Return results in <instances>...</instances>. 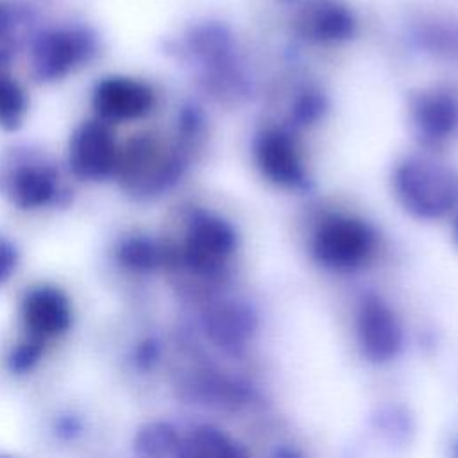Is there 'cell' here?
<instances>
[{
	"instance_id": "cell-7",
	"label": "cell",
	"mask_w": 458,
	"mask_h": 458,
	"mask_svg": "<svg viewBox=\"0 0 458 458\" xmlns=\"http://www.w3.org/2000/svg\"><path fill=\"white\" fill-rule=\"evenodd\" d=\"M234 247V236L218 218H199L190 227L182 258L186 265L197 272L208 274L216 270Z\"/></svg>"
},
{
	"instance_id": "cell-16",
	"label": "cell",
	"mask_w": 458,
	"mask_h": 458,
	"mask_svg": "<svg viewBox=\"0 0 458 458\" xmlns=\"http://www.w3.org/2000/svg\"><path fill=\"white\" fill-rule=\"evenodd\" d=\"M118 259L132 270H152L161 263L163 254L147 238H129L118 247Z\"/></svg>"
},
{
	"instance_id": "cell-4",
	"label": "cell",
	"mask_w": 458,
	"mask_h": 458,
	"mask_svg": "<svg viewBox=\"0 0 458 458\" xmlns=\"http://www.w3.org/2000/svg\"><path fill=\"white\" fill-rule=\"evenodd\" d=\"M358 340L363 354L376 363L397 356L403 344L401 326L379 297L363 299L358 311Z\"/></svg>"
},
{
	"instance_id": "cell-1",
	"label": "cell",
	"mask_w": 458,
	"mask_h": 458,
	"mask_svg": "<svg viewBox=\"0 0 458 458\" xmlns=\"http://www.w3.org/2000/svg\"><path fill=\"white\" fill-rule=\"evenodd\" d=\"M397 184L406 206L422 216H438L454 202L456 195L454 177L447 170L420 161L406 163L397 175Z\"/></svg>"
},
{
	"instance_id": "cell-18",
	"label": "cell",
	"mask_w": 458,
	"mask_h": 458,
	"mask_svg": "<svg viewBox=\"0 0 458 458\" xmlns=\"http://www.w3.org/2000/svg\"><path fill=\"white\" fill-rule=\"evenodd\" d=\"M16 267V250L14 247L0 238V283H4Z\"/></svg>"
},
{
	"instance_id": "cell-21",
	"label": "cell",
	"mask_w": 458,
	"mask_h": 458,
	"mask_svg": "<svg viewBox=\"0 0 458 458\" xmlns=\"http://www.w3.org/2000/svg\"><path fill=\"white\" fill-rule=\"evenodd\" d=\"M456 458H458V444H456Z\"/></svg>"
},
{
	"instance_id": "cell-14",
	"label": "cell",
	"mask_w": 458,
	"mask_h": 458,
	"mask_svg": "<svg viewBox=\"0 0 458 458\" xmlns=\"http://www.w3.org/2000/svg\"><path fill=\"white\" fill-rule=\"evenodd\" d=\"M261 163L277 181H295L299 175V161L286 140L268 134L259 148Z\"/></svg>"
},
{
	"instance_id": "cell-5",
	"label": "cell",
	"mask_w": 458,
	"mask_h": 458,
	"mask_svg": "<svg viewBox=\"0 0 458 458\" xmlns=\"http://www.w3.org/2000/svg\"><path fill=\"white\" fill-rule=\"evenodd\" d=\"M372 249V236L360 222L338 218L324 225L315 240L317 258L335 268H351L361 263Z\"/></svg>"
},
{
	"instance_id": "cell-3",
	"label": "cell",
	"mask_w": 458,
	"mask_h": 458,
	"mask_svg": "<svg viewBox=\"0 0 458 458\" xmlns=\"http://www.w3.org/2000/svg\"><path fill=\"white\" fill-rule=\"evenodd\" d=\"M93 52V41L81 30H50L41 34L32 48L34 72L43 81L68 75Z\"/></svg>"
},
{
	"instance_id": "cell-13",
	"label": "cell",
	"mask_w": 458,
	"mask_h": 458,
	"mask_svg": "<svg viewBox=\"0 0 458 458\" xmlns=\"http://www.w3.org/2000/svg\"><path fill=\"white\" fill-rule=\"evenodd\" d=\"M419 107V122L426 132L437 138H445L453 134L454 125L458 123V106L453 98L445 95H435L424 98Z\"/></svg>"
},
{
	"instance_id": "cell-9",
	"label": "cell",
	"mask_w": 458,
	"mask_h": 458,
	"mask_svg": "<svg viewBox=\"0 0 458 458\" xmlns=\"http://www.w3.org/2000/svg\"><path fill=\"white\" fill-rule=\"evenodd\" d=\"M23 322L29 336L45 340L48 336L61 335L72 322L70 302L57 288H34L23 301Z\"/></svg>"
},
{
	"instance_id": "cell-15",
	"label": "cell",
	"mask_w": 458,
	"mask_h": 458,
	"mask_svg": "<svg viewBox=\"0 0 458 458\" xmlns=\"http://www.w3.org/2000/svg\"><path fill=\"white\" fill-rule=\"evenodd\" d=\"M27 111V100L21 88L9 77L0 75V125L14 131L21 125Z\"/></svg>"
},
{
	"instance_id": "cell-6",
	"label": "cell",
	"mask_w": 458,
	"mask_h": 458,
	"mask_svg": "<svg viewBox=\"0 0 458 458\" xmlns=\"http://www.w3.org/2000/svg\"><path fill=\"white\" fill-rule=\"evenodd\" d=\"M152 89L134 79L107 77L93 91V107L102 122L134 120L150 111Z\"/></svg>"
},
{
	"instance_id": "cell-2",
	"label": "cell",
	"mask_w": 458,
	"mask_h": 458,
	"mask_svg": "<svg viewBox=\"0 0 458 458\" xmlns=\"http://www.w3.org/2000/svg\"><path fill=\"white\" fill-rule=\"evenodd\" d=\"M70 166L81 179H104L116 170L118 152L111 129L102 120L79 125L70 140Z\"/></svg>"
},
{
	"instance_id": "cell-10",
	"label": "cell",
	"mask_w": 458,
	"mask_h": 458,
	"mask_svg": "<svg viewBox=\"0 0 458 458\" xmlns=\"http://www.w3.org/2000/svg\"><path fill=\"white\" fill-rule=\"evenodd\" d=\"M258 326L256 315L240 302H225L213 308L204 320V327L213 344L227 352L245 347Z\"/></svg>"
},
{
	"instance_id": "cell-11",
	"label": "cell",
	"mask_w": 458,
	"mask_h": 458,
	"mask_svg": "<svg viewBox=\"0 0 458 458\" xmlns=\"http://www.w3.org/2000/svg\"><path fill=\"white\" fill-rule=\"evenodd\" d=\"M177 458H247L245 451L222 429L199 426L181 440Z\"/></svg>"
},
{
	"instance_id": "cell-17",
	"label": "cell",
	"mask_w": 458,
	"mask_h": 458,
	"mask_svg": "<svg viewBox=\"0 0 458 458\" xmlns=\"http://www.w3.org/2000/svg\"><path fill=\"white\" fill-rule=\"evenodd\" d=\"M43 342L45 340L36 336H29L25 342H21L9 356V369L14 372H25L32 369L41 356Z\"/></svg>"
},
{
	"instance_id": "cell-19",
	"label": "cell",
	"mask_w": 458,
	"mask_h": 458,
	"mask_svg": "<svg viewBox=\"0 0 458 458\" xmlns=\"http://www.w3.org/2000/svg\"><path fill=\"white\" fill-rule=\"evenodd\" d=\"M157 354H159V349H157L156 342H152V340L141 342V345L138 347V363H140V367L148 369L157 360Z\"/></svg>"
},
{
	"instance_id": "cell-20",
	"label": "cell",
	"mask_w": 458,
	"mask_h": 458,
	"mask_svg": "<svg viewBox=\"0 0 458 458\" xmlns=\"http://www.w3.org/2000/svg\"><path fill=\"white\" fill-rule=\"evenodd\" d=\"M274 458H304L295 447L290 445H281L274 451Z\"/></svg>"
},
{
	"instance_id": "cell-12",
	"label": "cell",
	"mask_w": 458,
	"mask_h": 458,
	"mask_svg": "<svg viewBox=\"0 0 458 458\" xmlns=\"http://www.w3.org/2000/svg\"><path fill=\"white\" fill-rule=\"evenodd\" d=\"M181 438L168 422L145 424L134 438V451L141 458H170L177 454Z\"/></svg>"
},
{
	"instance_id": "cell-8",
	"label": "cell",
	"mask_w": 458,
	"mask_h": 458,
	"mask_svg": "<svg viewBox=\"0 0 458 458\" xmlns=\"http://www.w3.org/2000/svg\"><path fill=\"white\" fill-rule=\"evenodd\" d=\"M0 188L21 209L43 208L57 193V174L45 163H20L2 174Z\"/></svg>"
}]
</instances>
